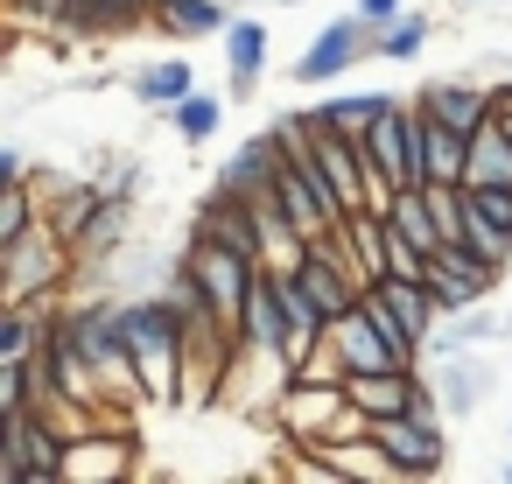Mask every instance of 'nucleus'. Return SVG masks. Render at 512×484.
<instances>
[{
    "instance_id": "c756f323",
    "label": "nucleus",
    "mask_w": 512,
    "mask_h": 484,
    "mask_svg": "<svg viewBox=\"0 0 512 484\" xmlns=\"http://www.w3.org/2000/svg\"><path fill=\"white\" fill-rule=\"evenodd\" d=\"M344 239H351L365 281H379V274H386V239H393V225H386L379 211H351V218H344Z\"/></svg>"
},
{
    "instance_id": "2eb2a0df",
    "label": "nucleus",
    "mask_w": 512,
    "mask_h": 484,
    "mask_svg": "<svg viewBox=\"0 0 512 484\" xmlns=\"http://www.w3.org/2000/svg\"><path fill=\"white\" fill-rule=\"evenodd\" d=\"M435 120H449V127H463V134H477V127H491V85H477V78H435V85H421L414 92Z\"/></svg>"
},
{
    "instance_id": "aec40b11",
    "label": "nucleus",
    "mask_w": 512,
    "mask_h": 484,
    "mask_svg": "<svg viewBox=\"0 0 512 484\" xmlns=\"http://www.w3.org/2000/svg\"><path fill=\"white\" fill-rule=\"evenodd\" d=\"M414 106H421V99H414ZM421 162H428V183H463V176H470V134L449 127V120H435V113L421 106Z\"/></svg>"
},
{
    "instance_id": "72a5a7b5",
    "label": "nucleus",
    "mask_w": 512,
    "mask_h": 484,
    "mask_svg": "<svg viewBox=\"0 0 512 484\" xmlns=\"http://www.w3.org/2000/svg\"><path fill=\"white\" fill-rule=\"evenodd\" d=\"M358 15H365L372 29H393V22L407 15V0H358Z\"/></svg>"
},
{
    "instance_id": "a878e982",
    "label": "nucleus",
    "mask_w": 512,
    "mask_h": 484,
    "mask_svg": "<svg viewBox=\"0 0 512 484\" xmlns=\"http://www.w3.org/2000/svg\"><path fill=\"white\" fill-rule=\"evenodd\" d=\"M316 456H330V470L344 477V484H407L400 477V463L372 442V435H358V442H337V449H316Z\"/></svg>"
},
{
    "instance_id": "0eeeda50",
    "label": "nucleus",
    "mask_w": 512,
    "mask_h": 484,
    "mask_svg": "<svg viewBox=\"0 0 512 484\" xmlns=\"http://www.w3.org/2000/svg\"><path fill=\"white\" fill-rule=\"evenodd\" d=\"M498 274L505 267H491L477 246H435L428 253V288H435V302L442 309H470V302H491V288H498Z\"/></svg>"
},
{
    "instance_id": "9b49d317",
    "label": "nucleus",
    "mask_w": 512,
    "mask_h": 484,
    "mask_svg": "<svg viewBox=\"0 0 512 484\" xmlns=\"http://www.w3.org/2000/svg\"><path fill=\"white\" fill-rule=\"evenodd\" d=\"M281 169H288V141H281V127H267V134H253V141H239L232 148V162L218 169V190H232V197H267L274 183H281Z\"/></svg>"
},
{
    "instance_id": "e433bc0d",
    "label": "nucleus",
    "mask_w": 512,
    "mask_h": 484,
    "mask_svg": "<svg viewBox=\"0 0 512 484\" xmlns=\"http://www.w3.org/2000/svg\"><path fill=\"white\" fill-rule=\"evenodd\" d=\"M232 8H239V0H232Z\"/></svg>"
},
{
    "instance_id": "c9c22d12",
    "label": "nucleus",
    "mask_w": 512,
    "mask_h": 484,
    "mask_svg": "<svg viewBox=\"0 0 512 484\" xmlns=\"http://www.w3.org/2000/svg\"><path fill=\"white\" fill-rule=\"evenodd\" d=\"M505 484H512V463H505Z\"/></svg>"
},
{
    "instance_id": "1a4fd4ad",
    "label": "nucleus",
    "mask_w": 512,
    "mask_h": 484,
    "mask_svg": "<svg viewBox=\"0 0 512 484\" xmlns=\"http://www.w3.org/2000/svg\"><path fill=\"white\" fill-rule=\"evenodd\" d=\"M134 456H141V435H134V428H92V435L64 442V484H113V477H134Z\"/></svg>"
},
{
    "instance_id": "dca6fc26",
    "label": "nucleus",
    "mask_w": 512,
    "mask_h": 484,
    "mask_svg": "<svg viewBox=\"0 0 512 484\" xmlns=\"http://www.w3.org/2000/svg\"><path fill=\"white\" fill-rule=\"evenodd\" d=\"M512 316H498L491 302H470V309H442L435 337H428V358H449V351H484L491 337H505Z\"/></svg>"
},
{
    "instance_id": "7ed1b4c3",
    "label": "nucleus",
    "mask_w": 512,
    "mask_h": 484,
    "mask_svg": "<svg viewBox=\"0 0 512 484\" xmlns=\"http://www.w3.org/2000/svg\"><path fill=\"white\" fill-rule=\"evenodd\" d=\"M358 64H379V29L351 8V15H337V22H323L316 36H309V50L288 64V78L295 85H337L344 71H358Z\"/></svg>"
},
{
    "instance_id": "2f4dec72",
    "label": "nucleus",
    "mask_w": 512,
    "mask_h": 484,
    "mask_svg": "<svg viewBox=\"0 0 512 484\" xmlns=\"http://www.w3.org/2000/svg\"><path fill=\"white\" fill-rule=\"evenodd\" d=\"M8 8H15V36H29V29L64 36V22H71V0H8Z\"/></svg>"
},
{
    "instance_id": "f257e3e1",
    "label": "nucleus",
    "mask_w": 512,
    "mask_h": 484,
    "mask_svg": "<svg viewBox=\"0 0 512 484\" xmlns=\"http://www.w3.org/2000/svg\"><path fill=\"white\" fill-rule=\"evenodd\" d=\"M127 302V344L148 386V407H190V351H183V316L162 288L120 295Z\"/></svg>"
},
{
    "instance_id": "cd10ccee",
    "label": "nucleus",
    "mask_w": 512,
    "mask_h": 484,
    "mask_svg": "<svg viewBox=\"0 0 512 484\" xmlns=\"http://www.w3.org/2000/svg\"><path fill=\"white\" fill-rule=\"evenodd\" d=\"M225 92H190V99H176L169 106V127H176V141H190V148H204V141H218V127H225Z\"/></svg>"
},
{
    "instance_id": "b1692460",
    "label": "nucleus",
    "mask_w": 512,
    "mask_h": 484,
    "mask_svg": "<svg viewBox=\"0 0 512 484\" xmlns=\"http://www.w3.org/2000/svg\"><path fill=\"white\" fill-rule=\"evenodd\" d=\"M435 393H442L449 414H477V400L491 393V365H484L477 351H449L442 372H435Z\"/></svg>"
},
{
    "instance_id": "39448f33",
    "label": "nucleus",
    "mask_w": 512,
    "mask_h": 484,
    "mask_svg": "<svg viewBox=\"0 0 512 484\" xmlns=\"http://www.w3.org/2000/svg\"><path fill=\"white\" fill-rule=\"evenodd\" d=\"M183 260H190V274L204 281V295L218 302V316L239 330V316H246V295H253V281L267 274L253 253H232V246H218V239H183Z\"/></svg>"
},
{
    "instance_id": "6e6552de",
    "label": "nucleus",
    "mask_w": 512,
    "mask_h": 484,
    "mask_svg": "<svg viewBox=\"0 0 512 484\" xmlns=\"http://www.w3.org/2000/svg\"><path fill=\"white\" fill-rule=\"evenodd\" d=\"M365 148H372V162L393 183H428V162H421V106L414 99L407 106H386L372 120V134H365Z\"/></svg>"
},
{
    "instance_id": "423d86ee",
    "label": "nucleus",
    "mask_w": 512,
    "mask_h": 484,
    "mask_svg": "<svg viewBox=\"0 0 512 484\" xmlns=\"http://www.w3.org/2000/svg\"><path fill=\"white\" fill-rule=\"evenodd\" d=\"M372 442L400 463L407 484L449 470V435H442V421H428V414H407V407H400V414H379V421H372Z\"/></svg>"
},
{
    "instance_id": "bb28decb",
    "label": "nucleus",
    "mask_w": 512,
    "mask_h": 484,
    "mask_svg": "<svg viewBox=\"0 0 512 484\" xmlns=\"http://www.w3.org/2000/svg\"><path fill=\"white\" fill-rule=\"evenodd\" d=\"M470 190H512V134L491 120V127H477L470 134V176H463Z\"/></svg>"
},
{
    "instance_id": "473e14b6",
    "label": "nucleus",
    "mask_w": 512,
    "mask_h": 484,
    "mask_svg": "<svg viewBox=\"0 0 512 484\" xmlns=\"http://www.w3.org/2000/svg\"><path fill=\"white\" fill-rule=\"evenodd\" d=\"M92 183H99L106 197H127V204H134V190H141V162H134V155H106Z\"/></svg>"
},
{
    "instance_id": "393cba45",
    "label": "nucleus",
    "mask_w": 512,
    "mask_h": 484,
    "mask_svg": "<svg viewBox=\"0 0 512 484\" xmlns=\"http://www.w3.org/2000/svg\"><path fill=\"white\" fill-rule=\"evenodd\" d=\"M372 288L393 302V316H400V323L421 337V351H428V337H435V323H442V302H435V288H428V281H400V274H379Z\"/></svg>"
},
{
    "instance_id": "c85d7f7f",
    "label": "nucleus",
    "mask_w": 512,
    "mask_h": 484,
    "mask_svg": "<svg viewBox=\"0 0 512 484\" xmlns=\"http://www.w3.org/2000/svg\"><path fill=\"white\" fill-rule=\"evenodd\" d=\"M36 225H43V190L29 176L22 183H0V246H22Z\"/></svg>"
},
{
    "instance_id": "a211bd4d",
    "label": "nucleus",
    "mask_w": 512,
    "mask_h": 484,
    "mask_svg": "<svg viewBox=\"0 0 512 484\" xmlns=\"http://www.w3.org/2000/svg\"><path fill=\"white\" fill-rule=\"evenodd\" d=\"M155 29L176 43H211L232 29V0H155Z\"/></svg>"
},
{
    "instance_id": "20e7f679",
    "label": "nucleus",
    "mask_w": 512,
    "mask_h": 484,
    "mask_svg": "<svg viewBox=\"0 0 512 484\" xmlns=\"http://www.w3.org/2000/svg\"><path fill=\"white\" fill-rule=\"evenodd\" d=\"M0 484H64V435L43 414H0Z\"/></svg>"
},
{
    "instance_id": "4468645a",
    "label": "nucleus",
    "mask_w": 512,
    "mask_h": 484,
    "mask_svg": "<svg viewBox=\"0 0 512 484\" xmlns=\"http://www.w3.org/2000/svg\"><path fill=\"white\" fill-rule=\"evenodd\" d=\"M134 29H155V0H71V22L64 36H134Z\"/></svg>"
},
{
    "instance_id": "f3484780",
    "label": "nucleus",
    "mask_w": 512,
    "mask_h": 484,
    "mask_svg": "<svg viewBox=\"0 0 512 484\" xmlns=\"http://www.w3.org/2000/svg\"><path fill=\"white\" fill-rule=\"evenodd\" d=\"M330 337H337V351H344V365L351 372H386V365H400V351L386 344V330L365 316V302L358 309H344L337 323H330Z\"/></svg>"
},
{
    "instance_id": "5701e85b",
    "label": "nucleus",
    "mask_w": 512,
    "mask_h": 484,
    "mask_svg": "<svg viewBox=\"0 0 512 484\" xmlns=\"http://www.w3.org/2000/svg\"><path fill=\"white\" fill-rule=\"evenodd\" d=\"M295 281L309 288V302H316L330 323H337L344 309H358V295H365V281H358V274H344V267H337V260H323V253H309V260L295 267Z\"/></svg>"
},
{
    "instance_id": "f03ea898",
    "label": "nucleus",
    "mask_w": 512,
    "mask_h": 484,
    "mask_svg": "<svg viewBox=\"0 0 512 484\" xmlns=\"http://www.w3.org/2000/svg\"><path fill=\"white\" fill-rule=\"evenodd\" d=\"M71 281H78V253L50 225H36L22 246H0V302H43L64 295Z\"/></svg>"
},
{
    "instance_id": "412c9836",
    "label": "nucleus",
    "mask_w": 512,
    "mask_h": 484,
    "mask_svg": "<svg viewBox=\"0 0 512 484\" xmlns=\"http://www.w3.org/2000/svg\"><path fill=\"white\" fill-rule=\"evenodd\" d=\"M414 386H421V365H386V372H351L344 379V393L379 421V414H400L407 400H414Z\"/></svg>"
},
{
    "instance_id": "6ab92c4d",
    "label": "nucleus",
    "mask_w": 512,
    "mask_h": 484,
    "mask_svg": "<svg viewBox=\"0 0 512 484\" xmlns=\"http://www.w3.org/2000/svg\"><path fill=\"white\" fill-rule=\"evenodd\" d=\"M386 106H400V99H393V92H337V85H323V99L309 106V127H337V134H372V120H379Z\"/></svg>"
},
{
    "instance_id": "4be33fe9",
    "label": "nucleus",
    "mask_w": 512,
    "mask_h": 484,
    "mask_svg": "<svg viewBox=\"0 0 512 484\" xmlns=\"http://www.w3.org/2000/svg\"><path fill=\"white\" fill-rule=\"evenodd\" d=\"M127 85H134V99H141L148 113H169L176 99L197 92V64H190V57H155V64H141Z\"/></svg>"
},
{
    "instance_id": "f704fd0d",
    "label": "nucleus",
    "mask_w": 512,
    "mask_h": 484,
    "mask_svg": "<svg viewBox=\"0 0 512 484\" xmlns=\"http://www.w3.org/2000/svg\"><path fill=\"white\" fill-rule=\"evenodd\" d=\"M22 176H36L29 155H22V148H0V183H22Z\"/></svg>"
},
{
    "instance_id": "ddd939ff",
    "label": "nucleus",
    "mask_w": 512,
    "mask_h": 484,
    "mask_svg": "<svg viewBox=\"0 0 512 484\" xmlns=\"http://www.w3.org/2000/svg\"><path fill=\"white\" fill-rule=\"evenodd\" d=\"M267 50H274V36H267V22H253V15H232V29H225V71H232V85H225V99H232V106H246V99L260 92V71H267Z\"/></svg>"
},
{
    "instance_id": "9d476101",
    "label": "nucleus",
    "mask_w": 512,
    "mask_h": 484,
    "mask_svg": "<svg viewBox=\"0 0 512 484\" xmlns=\"http://www.w3.org/2000/svg\"><path fill=\"white\" fill-rule=\"evenodd\" d=\"M351 393L344 386H323V379H288V393L274 400V421H281V442H295V449H309L330 421H337V407H344Z\"/></svg>"
},
{
    "instance_id": "f8f14e48",
    "label": "nucleus",
    "mask_w": 512,
    "mask_h": 484,
    "mask_svg": "<svg viewBox=\"0 0 512 484\" xmlns=\"http://www.w3.org/2000/svg\"><path fill=\"white\" fill-rule=\"evenodd\" d=\"M288 337H295V323H288V302H281V274H260L253 295H246V316H239V344L288 358Z\"/></svg>"
},
{
    "instance_id": "7c9ffc66",
    "label": "nucleus",
    "mask_w": 512,
    "mask_h": 484,
    "mask_svg": "<svg viewBox=\"0 0 512 484\" xmlns=\"http://www.w3.org/2000/svg\"><path fill=\"white\" fill-rule=\"evenodd\" d=\"M428 36H435V22L407 8V15H400L393 29H379V64H414V57L428 50Z\"/></svg>"
}]
</instances>
